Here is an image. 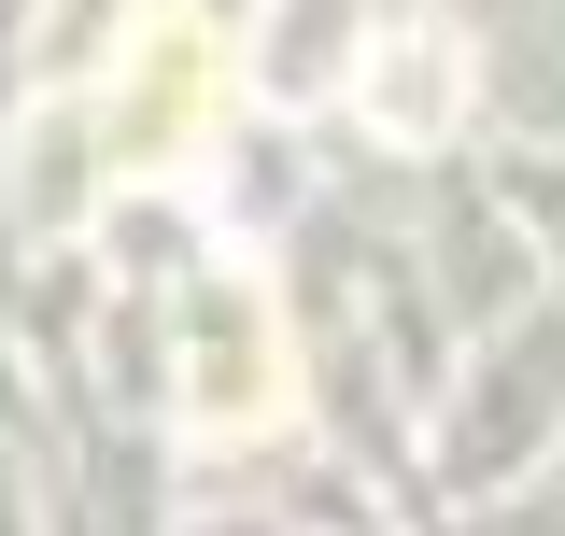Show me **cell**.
<instances>
[{
	"mask_svg": "<svg viewBox=\"0 0 565 536\" xmlns=\"http://www.w3.org/2000/svg\"><path fill=\"white\" fill-rule=\"evenodd\" d=\"M226 85H241V43L212 29V0H156L128 29V57H114V85H99V170L114 184L184 170L226 128Z\"/></svg>",
	"mask_w": 565,
	"mask_h": 536,
	"instance_id": "cell-1",
	"label": "cell"
},
{
	"mask_svg": "<svg viewBox=\"0 0 565 536\" xmlns=\"http://www.w3.org/2000/svg\"><path fill=\"white\" fill-rule=\"evenodd\" d=\"M184 409H199V438L282 424V339H269V297L255 282H212L199 297V325H184Z\"/></svg>",
	"mask_w": 565,
	"mask_h": 536,
	"instance_id": "cell-2",
	"label": "cell"
},
{
	"mask_svg": "<svg viewBox=\"0 0 565 536\" xmlns=\"http://www.w3.org/2000/svg\"><path fill=\"white\" fill-rule=\"evenodd\" d=\"M452 114H467V43L452 29H396L367 57V128L382 141H452Z\"/></svg>",
	"mask_w": 565,
	"mask_h": 536,
	"instance_id": "cell-3",
	"label": "cell"
}]
</instances>
